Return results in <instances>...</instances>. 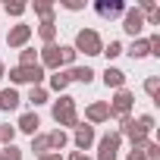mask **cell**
Returning <instances> with one entry per match:
<instances>
[{
    "mask_svg": "<svg viewBox=\"0 0 160 160\" xmlns=\"http://www.w3.org/2000/svg\"><path fill=\"white\" fill-rule=\"evenodd\" d=\"M50 116H53L57 129H63V132H69L82 122L78 119V104H75L72 94H60L57 101H50Z\"/></svg>",
    "mask_w": 160,
    "mask_h": 160,
    "instance_id": "1",
    "label": "cell"
},
{
    "mask_svg": "<svg viewBox=\"0 0 160 160\" xmlns=\"http://www.w3.org/2000/svg\"><path fill=\"white\" fill-rule=\"evenodd\" d=\"M72 50L75 53H85V57H98L104 50V38L98 35V28H78L75 32V41H72Z\"/></svg>",
    "mask_w": 160,
    "mask_h": 160,
    "instance_id": "2",
    "label": "cell"
},
{
    "mask_svg": "<svg viewBox=\"0 0 160 160\" xmlns=\"http://www.w3.org/2000/svg\"><path fill=\"white\" fill-rule=\"evenodd\" d=\"M7 75H10V88H16V85H44V78H47V72L41 66H13Z\"/></svg>",
    "mask_w": 160,
    "mask_h": 160,
    "instance_id": "3",
    "label": "cell"
},
{
    "mask_svg": "<svg viewBox=\"0 0 160 160\" xmlns=\"http://www.w3.org/2000/svg\"><path fill=\"white\" fill-rule=\"evenodd\" d=\"M107 107H110V119H126V116H132L135 94L129 88H119V91H113V98L107 101Z\"/></svg>",
    "mask_w": 160,
    "mask_h": 160,
    "instance_id": "4",
    "label": "cell"
},
{
    "mask_svg": "<svg viewBox=\"0 0 160 160\" xmlns=\"http://www.w3.org/2000/svg\"><path fill=\"white\" fill-rule=\"evenodd\" d=\"M122 135L113 129V132H107V135H101L98 138V157L94 160H116L119 157V148H122Z\"/></svg>",
    "mask_w": 160,
    "mask_h": 160,
    "instance_id": "5",
    "label": "cell"
},
{
    "mask_svg": "<svg viewBox=\"0 0 160 160\" xmlns=\"http://www.w3.org/2000/svg\"><path fill=\"white\" fill-rule=\"evenodd\" d=\"M69 141L75 144V151H91L94 148V141H98V132H94V126H88V122H78L75 129H72V135H69Z\"/></svg>",
    "mask_w": 160,
    "mask_h": 160,
    "instance_id": "6",
    "label": "cell"
},
{
    "mask_svg": "<svg viewBox=\"0 0 160 160\" xmlns=\"http://www.w3.org/2000/svg\"><path fill=\"white\" fill-rule=\"evenodd\" d=\"M122 32H126L132 41L141 38V32H144V16H141L138 7H126V13H122Z\"/></svg>",
    "mask_w": 160,
    "mask_h": 160,
    "instance_id": "7",
    "label": "cell"
},
{
    "mask_svg": "<svg viewBox=\"0 0 160 160\" xmlns=\"http://www.w3.org/2000/svg\"><path fill=\"white\" fill-rule=\"evenodd\" d=\"M32 35H35V28H32L28 22H16V25H10V32H7V44H10L13 50H22V47H28Z\"/></svg>",
    "mask_w": 160,
    "mask_h": 160,
    "instance_id": "8",
    "label": "cell"
},
{
    "mask_svg": "<svg viewBox=\"0 0 160 160\" xmlns=\"http://www.w3.org/2000/svg\"><path fill=\"white\" fill-rule=\"evenodd\" d=\"M82 122H88V126H104V122H110V107H107V101H91L88 107H85V119Z\"/></svg>",
    "mask_w": 160,
    "mask_h": 160,
    "instance_id": "9",
    "label": "cell"
},
{
    "mask_svg": "<svg viewBox=\"0 0 160 160\" xmlns=\"http://www.w3.org/2000/svg\"><path fill=\"white\" fill-rule=\"evenodd\" d=\"M38 66L44 72H57L60 69V44H44L38 50Z\"/></svg>",
    "mask_w": 160,
    "mask_h": 160,
    "instance_id": "10",
    "label": "cell"
},
{
    "mask_svg": "<svg viewBox=\"0 0 160 160\" xmlns=\"http://www.w3.org/2000/svg\"><path fill=\"white\" fill-rule=\"evenodd\" d=\"M94 13H98L101 19H119V16L126 13V3H122V0H98V3H94Z\"/></svg>",
    "mask_w": 160,
    "mask_h": 160,
    "instance_id": "11",
    "label": "cell"
},
{
    "mask_svg": "<svg viewBox=\"0 0 160 160\" xmlns=\"http://www.w3.org/2000/svg\"><path fill=\"white\" fill-rule=\"evenodd\" d=\"M16 132H22V135H28V138H35V135L41 132V116H38L35 110H28V113H22V116H19V122H16Z\"/></svg>",
    "mask_w": 160,
    "mask_h": 160,
    "instance_id": "12",
    "label": "cell"
},
{
    "mask_svg": "<svg viewBox=\"0 0 160 160\" xmlns=\"http://www.w3.org/2000/svg\"><path fill=\"white\" fill-rule=\"evenodd\" d=\"M63 72H66V78H69V85H72V82H78V85H91L94 75H98L91 66H72V69H63Z\"/></svg>",
    "mask_w": 160,
    "mask_h": 160,
    "instance_id": "13",
    "label": "cell"
},
{
    "mask_svg": "<svg viewBox=\"0 0 160 160\" xmlns=\"http://www.w3.org/2000/svg\"><path fill=\"white\" fill-rule=\"evenodd\" d=\"M101 82H104L107 88L119 91V88H126V72H122L119 66H107V69H104V75H101Z\"/></svg>",
    "mask_w": 160,
    "mask_h": 160,
    "instance_id": "14",
    "label": "cell"
},
{
    "mask_svg": "<svg viewBox=\"0 0 160 160\" xmlns=\"http://www.w3.org/2000/svg\"><path fill=\"white\" fill-rule=\"evenodd\" d=\"M19 104H22V94L16 88H3V91H0V110H3V113L19 110Z\"/></svg>",
    "mask_w": 160,
    "mask_h": 160,
    "instance_id": "15",
    "label": "cell"
},
{
    "mask_svg": "<svg viewBox=\"0 0 160 160\" xmlns=\"http://www.w3.org/2000/svg\"><path fill=\"white\" fill-rule=\"evenodd\" d=\"M157 129V119L151 116V113H138V116H132V132H138V135H151Z\"/></svg>",
    "mask_w": 160,
    "mask_h": 160,
    "instance_id": "16",
    "label": "cell"
},
{
    "mask_svg": "<svg viewBox=\"0 0 160 160\" xmlns=\"http://www.w3.org/2000/svg\"><path fill=\"white\" fill-rule=\"evenodd\" d=\"M35 10V16H41V22H57V10L50 0H35V3H28Z\"/></svg>",
    "mask_w": 160,
    "mask_h": 160,
    "instance_id": "17",
    "label": "cell"
},
{
    "mask_svg": "<svg viewBox=\"0 0 160 160\" xmlns=\"http://www.w3.org/2000/svg\"><path fill=\"white\" fill-rule=\"evenodd\" d=\"M66 88H69V78H66V72H63V69H57V72H50V75H47V91L66 94Z\"/></svg>",
    "mask_w": 160,
    "mask_h": 160,
    "instance_id": "18",
    "label": "cell"
},
{
    "mask_svg": "<svg viewBox=\"0 0 160 160\" xmlns=\"http://www.w3.org/2000/svg\"><path fill=\"white\" fill-rule=\"evenodd\" d=\"M32 107H44V104H50V91L44 88V85H32L28 88V98H25Z\"/></svg>",
    "mask_w": 160,
    "mask_h": 160,
    "instance_id": "19",
    "label": "cell"
},
{
    "mask_svg": "<svg viewBox=\"0 0 160 160\" xmlns=\"http://www.w3.org/2000/svg\"><path fill=\"white\" fill-rule=\"evenodd\" d=\"M47 144H50L53 154H60V151L69 144V132H63V129H50V132H47Z\"/></svg>",
    "mask_w": 160,
    "mask_h": 160,
    "instance_id": "20",
    "label": "cell"
},
{
    "mask_svg": "<svg viewBox=\"0 0 160 160\" xmlns=\"http://www.w3.org/2000/svg\"><path fill=\"white\" fill-rule=\"evenodd\" d=\"M35 32H38V38H41L44 44H57V32H60V25H57V22H41Z\"/></svg>",
    "mask_w": 160,
    "mask_h": 160,
    "instance_id": "21",
    "label": "cell"
},
{
    "mask_svg": "<svg viewBox=\"0 0 160 160\" xmlns=\"http://www.w3.org/2000/svg\"><path fill=\"white\" fill-rule=\"evenodd\" d=\"M122 53H129L132 60H144V57H148V38H135Z\"/></svg>",
    "mask_w": 160,
    "mask_h": 160,
    "instance_id": "22",
    "label": "cell"
},
{
    "mask_svg": "<svg viewBox=\"0 0 160 160\" xmlns=\"http://www.w3.org/2000/svg\"><path fill=\"white\" fill-rule=\"evenodd\" d=\"M78 60V53L72 50V44H60V69H72Z\"/></svg>",
    "mask_w": 160,
    "mask_h": 160,
    "instance_id": "23",
    "label": "cell"
},
{
    "mask_svg": "<svg viewBox=\"0 0 160 160\" xmlns=\"http://www.w3.org/2000/svg\"><path fill=\"white\" fill-rule=\"evenodd\" d=\"M32 154H35V160H38V157H44V154H50V144H47V132H38V135L32 138Z\"/></svg>",
    "mask_w": 160,
    "mask_h": 160,
    "instance_id": "24",
    "label": "cell"
},
{
    "mask_svg": "<svg viewBox=\"0 0 160 160\" xmlns=\"http://www.w3.org/2000/svg\"><path fill=\"white\" fill-rule=\"evenodd\" d=\"M144 94H148L154 104H160V75H148V78H144Z\"/></svg>",
    "mask_w": 160,
    "mask_h": 160,
    "instance_id": "25",
    "label": "cell"
},
{
    "mask_svg": "<svg viewBox=\"0 0 160 160\" xmlns=\"http://www.w3.org/2000/svg\"><path fill=\"white\" fill-rule=\"evenodd\" d=\"M25 10H28L25 0H7V3H3V13H7V16H13V19L25 16Z\"/></svg>",
    "mask_w": 160,
    "mask_h": 160,
    "instance_id": "26",
    "label": "cell"
},
{
    "mask_svg": "<svg viewBox=\"0 0 160 160\" xmlns=\"http://www.w3.org/2000/svg\"><path fill=\"white\" fill-rule=\"evenodd\" d=\"M16 126H10V122H3L0 126V148H10V144H16Z\"/></svg>",
    "mask_w": 160,
    "mask_h": 160,
    "instance_id": "27",
    "label": "cell"
},
{
    "mask_svg": "<svg viewBox=\"0 0 160 160\" xmlns=\"http://www.w3.org/2000/svg\"><path fill=\"white\" fill-rule=\"evenodd\" d=\"M16 66H38V50H35V47H22Z\"/></svg>",
    "mask_w": 160,
    "mask_h": 160,
    "instance_id": "28",
    "label": "cell"
},
{
    "mask_svg": "<svg viewBox=\"0 0 160 160\" xmlns=\"http://www.w3.org/2000/svg\"><path fill=\"white\" fill-rule=\"evenodd\" d=\"M148 141H151V135H138V132H132V135H129V148H132V154H141V151L148 148Z\"/></svg>",
    "mask_w": 160,
    "mask_h": 160,
    "instance_id": "29",
    "label": "cell"
},
{
    "mask_svg": "<svg viewBox=\"0 0 160 160\" xmlns=\"http://www.w3.org/2000/svg\"><path fill=\"white\" fill-rule=\"evenodd\" d=\"M122 50H126V47H122V41H107L101 53H104L107 60H116V57H122Z\"/></svg>",
    "mask_w": 160,
    "mask_h": 160,
    "instance_id": "30",
    "label": "cell"
},
{
    "mask_svg": "<svg viewBox=\"0 0 160 160\" xmlns=\"http://www.w3.org/2000/svg\"><path fill=\"white\" fill-rule=\"evenodd\" d=\"M0 160H22V151H19L16 144H10V148H0Z\"/></svg>",
    "mask_w": 160,
    "mask_h": 160,
    "instance_id": "31",
    "label": "cell"
},
{
    "mask_svg": "<svg viewBox=\"0 0 160 160\" xmlns=\"http://www.w3.org/2000/svg\"><path fill=\"white\" fill-rule=\"evenodd\" d=\"M148 57H160V32H154L148 38Z\"/></svg>",
    "mask_w": 160,
    "mask_h": 160,
    "instance_id": "32",
    "label": "cell"
},
{
    "mask_svg": "<svg viewBox=\"0 0 160 160\" xmlns=\"http://www.w3.org/2000/svg\"><path fill=\"white\" fill-rule=\"evenodd\" d=\"M60 7L69 13H78V10H85V0H60Z\"/></svg>",
    "mask_w": 160,
    "mask_h": 160,
    "instance_id": "33",
    "label": "cell"
},
{
    "mask_svg": "<svg viewBox=\"0 0 160 160\" xmlns=\"http://www.w3.org/2000/svg\"><path fill=\"white\" fill-rule=\"evenodd\" d=\"M63 160H94V157H88V154H82V151H69Z\"/></svg>",
    "mask_w": 160,
    "mask_h": 160,
    "instance_id": "34",
    "label": "cell"
},
{
    "mask_svg": "<svg viewBox=\"0 0 160 160\" xmlns=\"http://www.w3.org/2000/svg\"><path fill=\"white\" fill-rule=\"evenodd\" d=\"M38 160H63V154H53V151H50V154H44V157H38Z\"/></svg>",
    "mask_w": 160,
    "mask_h": 160,
    "instance_id": "35",
    "label": "cell"
},
{
    "mask_svg": "<svg viewBox=\"0 0 160 160\" xmlns=\"http://www.w3.org/2000/svg\"><path fill=\"white\" fill-rule=\"evenodd\" d=\"M7 78V66H3V60H0V82Z\"/></svg>",
    "mask_w": 160,
    "mask_h": 160,
    "instance_id": "36",
    "label": "cell"
},
{
    "mask_svg": "<svg viewBox=\"0 0 160 160\" xmlns=\"http://www.w3.org/2000/svg\"><path fill=\"white\" fill-rule=\"evenodd\" d=\"M126 160H144V157H141V154H132V151H129V157H126Z\"/></svg>",
    "mask_w": 160,
    "mask_h": 160,
    "instance_id": "37",
    "label": "cell"
}]
</instances>
